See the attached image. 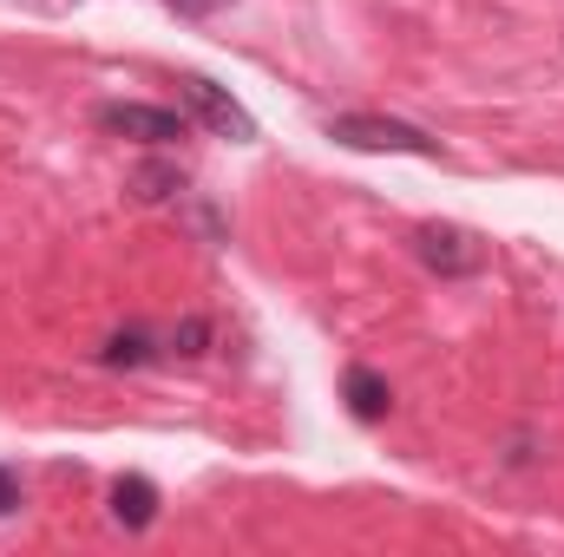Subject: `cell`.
I'll return each instance as SVG.
<instances>
[{"mask_svg": "<svg viewBox=\"0 0 564 557\" xmlns=\"http://www.w3.org/2000/svg\"><path fill=\"white\" fill-rule=\"evenodd\" d=\"M328 139L348 151H401V157H440V139H426L408 119H375V112H341L328 119Z\"/></svg>", "mask_w": 564, "mask_h": 557, "instance_id": "1", "label": "cell"}, {"mask_svg": "<svg viewBox=\"0 0 564 557\" xmlns=\"http://www.w3.org/2000/svg\"><path fill=\"white\" fill-rule=\"evenodd\" d=\"M93 125L112 132V139L151 144V151H171L177 139H191V119H184V112H171V106H139V99H112V106H99Z\"/></svg>", "mask_w": 564, "mask_h": 557, "instance_id": "2", "label": "cell"}, {"mask_svg": "<svg viewBox=\"0 0 564 557\" xmlns=\"http://www.w3.org/2000/svg\"><path fill=\"white\" fill-rule=\"evenodd\" d=\"M177 99L191 106V119H197L210 139H230V144H250V139H257V119H250V112H243L224 86H210L204 73H184V79H177Z\"/></svg>", "mask_w": 564, "mask_h": 557, "instance_id": "3", "label": "cell"}, {"mask_svg": "<svg viewBox=\"0 0 564 557\" xmlns=\"http://www.w3.org/2000/svg\"><path fill=\"white\" fill-rule=\"evenodd\" d=\"M414 250H421L426 270H440V276H479V270H486L479 237H466V230H453V223H426V230H414Z\"/></svg>", "mask_w": 564, "mask_h": 557, "instance_id": "4", "label": "cell"}, {"mask_svg": "<svg viewBox=\"0 0 564 557\" xmlns=\"http://www.w3.org/2000/svg\"><path fill=\"white\" fill-rule=\"evenodd\" d=\"M106 505H112V525H126V532H151V525H158V485H151L144 472L112 479Z\"/></svg>", "mask_w": 564, "mask_h": 557, "instance_id": "5", "label": "cell"}, {"mask_svg": "<svg viewBox=\"0 0 564 557\" xmlns=\"http://www.w3.org/2000/svg\"><path fill=\"white\" fill-rule=\"evenodd\" d=\"M341 401H348V414L361 419V426H375V419H388V407H394V387H388L375 368H348Z\"/></svg>", "mask_w": 564, "mask_h": 557, "instance_id": "6", "label": "cell"}, {"mask_svg": "<svg viewBox=\"0 0 564 557\" xmlns=\"http://www.w3.org/2000/svg\"><path fill=\"white\" fill-rule=\"evenodd\" d=\"M184 164H164V157H151V164H139L132 171V190H139L144 204H164V197H184Z\"/></svg>", "mask_w": 564, "mask_h": 557, "instance_id": "7", "label": "cell"}, {"mask_svg": "<svg viewBox=\"0 0 564 557\" xmlns=\"http://www.w3.org/2000/svg\"><path fill=\"white\" fill-rule=\"evenodd\" d=\"M99 361H106V368H151V361H158V348H151V335H144V328H119V335L99 348Z\"/></svg>", "mask_w": 564, "mask_h": 557, "instance_id": "8", "label": "cell"}, {"mask_svg": "<svg viewBox=\"0 0 564 557\" xmlns=\"http://www.w3.org/2000/svg\"><path fill=\"white\" fill-rule=\"evenodd\" d=\"M204 341H210V321H197V315L171 328V354H184V361H191V354H204Z\"/></svg>", "mask_w": 564, "mask_h": 557, "instance_id": "9", "label": "cell"}, {"mask_svg": "<svg viewBox=\"0 0 564 557\" xmlns=\"http://www.w3.org/2000/svg\"><path fill=\"white\" fill-rule=\"evenodd\" d=\"M20 499H26L20 466H0V518H13V512H20Z\"/></svg>", "mask_w": 564, "mask_h": 557, "instance_id": "10", "label": "cell"}, {"mask_svg": "<svg viewBox=\"0 0 564 557\" xmlns=\"http://www.w3.org/2000/svg\"><path fill=\"white\" fill-rule=\"evenodd\" d=\"M164 7H171L177 20H210V13H224L230 0H164Z\"/></svg>", "mask_w": 564, "mask_h": 557, "instance_id": "11", "label": "cell"}]
</instances>
